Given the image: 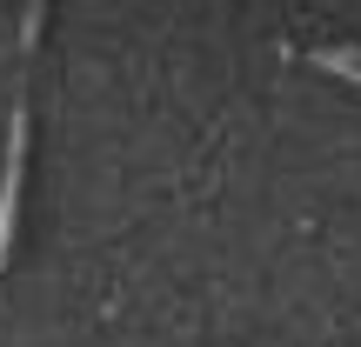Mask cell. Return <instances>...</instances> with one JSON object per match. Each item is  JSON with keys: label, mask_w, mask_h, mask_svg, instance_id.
Masks as SVG:
<instances>
[{"label": "cell", "mask_w": 361, "mask_h": 347, "mask_svg": "<svg viewBox=\"0 0 361 347\" xmlns=\"http://www.w3.org/2000/svg\"><path fill=\"white\" fill-rule=\"evenodd\" d=\"M20 180H27V107H13V127H7V168H0V267H7V254H13Z\"/></svg>", "instance_id": "cell-1"}, {"label": "cell", "mask_w": 361, "mask_h": 347, "mask_svg": "<svg viewBox=\"0 0 361 347\" xmlns=\"http://www.w3.org/2000/svg\"><path fill=\"white\" fill-rule=\"evenodd\" d=\"M314 67H328L335 80H355V87H361V47H322Z\"/></svg>", "instance_id": "cell-2"}]
</instances>
